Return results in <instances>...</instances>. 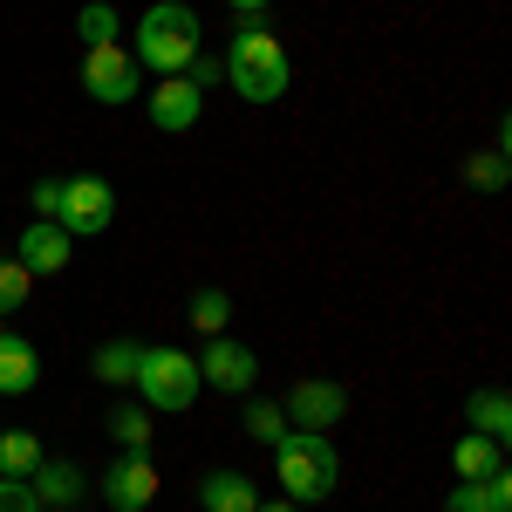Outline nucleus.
I'll list each match as a JSON object with an SVG mask.
<instances>
[{
  "mask_svg": "<svg viewBox=\"0 0 512 512\" xmlns=\"http://www.w3.org/2000/svg\"><path fill=\"white\" fill-rule=\"evenodd\" d=\"M28 287H35V274H28L21 260H0V321H7V315H21Z\"/></svg>",
  "mask_w": 512,
  "mask_h": 512,
  "instance_id": "obj_23",
  "label": "nucleus"
},
{
  "mask_svg": "<svg viewBox=\"0 0 512 512\" xmlns=\"http://www.w3.org/2000/svg\"><path fill=\"white\" fill-rule=\"evenodd\" d=\"M198 55V14L185 0H158L144 7V28H137V69H158V76H185Z\"/></svg>",
  "mask_w": 512,
  "mask_h": 512,
  "instance_id": "obj_3",
  "label": "nucleus"
},
{
  "mask_svg": "<svg viewBox=\"0 0 512 512\" xmlns=\"http://www.w3.org/2000/svg\"><path fill=\"white\" fill-rule=\"evenodd\" d=\"M280 410H287L294 431H321L328 437V424H342V410H349V390H342V383H294Z\"/></svg>",
  "mask_w": 512,
  "mask_h": 512,
  "instance_id": "obj_9",
  "label": "nucleus"
},
{
  "mask_svg": "<svg viewBox=\"0 0 512 512\" xmlns=\"http://www.w3.org/2000/svg\"><path fill=\"white\" fill-rule=\"evenodd\" d=\"M253 512H301V506H294V499H260Z\"/></svg>",
  "mask_w": 512,
  "mask_h": 512,
  "instance_id": "obj_29",
  "label": "nucleus"
},
{
  "mask_svg": "<svg viewBox=\"0 0 512 512\" xmlns=\"http://www.w3.org/2000/svg\"><path fill=\"white\" fill-rule=\"evenodd\" d=\"M506 151H472V158L458 164V178L472 185V192H506Z\"/></svg>",
  "mask_w": 512,
  "mask_h": 512,
  "instance_id": "obj_18",
  "label": "nucleus"
},
{
  "mask_svg": "<svg viewBox=\"0 0 512 512\" xmlns=\"http://www.w3.org/2000/svg\"><path fill=\"white\" fill-rule=\"evenodd\" d=\"M41 383V355L28 335H14V328H0V396H28Z\"/></svg>",
  "mask_w": 512,
  "mask_h": 512,
  "instance_id": "obj_12",
  "label": "nucleus"
},
{
  "mask_svg": "<svg viewBox=\"0 0 512 512\" xmlns=\"http://www.w3.org/2000/svg\"><path fill=\"white\" fill-rule=\"evenodd\" d=\"M137 390H144L151 410H192L198 403V362L185 349H171V342L137 349Z\"/></svg>",
  "mask_w": 512,
  "mask_h": 512,
  "instance_id": "obj_4",
  "label": "nucleus"
},
{
  "mask_svg": "<svg viewBox=\"0 0 512 512\" xmlns=\"http://www.w3.org/2000/svg\"><path fill=\"white\" fill-rule=\"evenodd\" d=\"M117 219V192L103 178H62V198H55V226L69 239H89Z\"/></svg>",
  "mask_w": 512,
  "mask_h": 512,
  "instance_id": "obj_6",
  "label": "nucleus"
},
{
  "mask_svg": "<svg viewBox=\"0 0 512 512\" xmlns=\"http://www.w3.org/2000/svg\"><path fill=\"white\" fill-rule=\"evenodd\" d=\"M69 253H76V239L62 233L55 219H35V226L21 233V253H14V260H21L28 274H62V267H69Z\"/></svg>",
  "mask_w": 512,
  "mask_h": 512,
  "instance_id": "obj_11",
  "label": "nucleus"
},
{
  "mask_svg": "<svg viewBox=\"0 0 512 512\" xmlns=\"http://www.w3.org/2000/svg\"><path fill=\"white\" fill-rule=\"evenodd\" d=\"M55 198H62V178H41L35 185V219H55Z\"/></svg>",
  "mask_w": 512,
  "mask_h": 512,
  "instance_id": "obj_27",
  "label": "nucleus"
},
{
  "mask_svg": "<svg viewBox=\"0 0 512 512\" xmlns=\"http://www.w3.org/2000/svg\"><path fill=\"white\" fill-rule=\"evenodd\" d=\"M82 89L117 110V103H137L144 96V69H137V55L123 41H103V48H82Z\"/></svg>",
  "mask_w": 512,
  "mask_h": 512,
  "instance_id": "obj_5",
  "label": "nucleus"
},
{
  "mask_svg": "<svg viewBox=\"0 0 512 512\" xmlns=\"http://www.w3.org/2000/svg\"><path fill=\"white\" fill-rule=\"evenodd\" d=\"M274 478H280V499L294 506H321L335 485H342V458L321 431H287L274 444Z\"/></svg>",
  "mask_w": 512,
  "mask_h": 512,
  "instance_id": "obj_1",
  "label": "nucleus"
},
{
  "mask_svg": "<svg viewBox=\"0 0 512 512\" xmlns=\"http://www.w3.org/2000/svg\"><path fill=\"white\" fill-rule=\"evenodd\" d=\"M0 328H7V321H0Z\"/></svg>",
  "mask_w": 512,
  "mask_h": 512,
  "instance_id": "obj_30",
  "label": "nucleus"
},
{
  "mask_svg": "<svg viewBox=\"0 0 512 512\" xmlns=\"http://www.w3.org/2000/svg\"><path fill=\"white\" fill-rule=\"evenodd\" d=\"M110 437H117L123 451H151V417H144V403H117V410H110Z\"/></svg>",
  "mask_w": 512,
  "mask_h": 512,
  "instance_id": "obj_20",
  "label": "nucleus"
},
{
  "mask_svg": "<svg viewBox=\"0 0 512 512\" xmlns=\"http://www.w3.org/2000/svg\"><path fill=\"white\" fill-rule=\"evenodd\" d=\"M198 506H205V512H253V506H260V492H253V478H246V472H226V465H219V472L198 478Z\"/></svg>",
  "mask_w": 512,
  "mask_h": 512,
  "instance_id": "obj_13",
  "label": "nucleus"
},
{
  "mask_svg": "<svg viewBox=\"0 0 512 512\" xmlns=\"http://www.w3.org/2000/svg\"><path fill=\"white\" fill-rule=\"evenodd\" d=\"M151 499H158V465H151V451H123L117 465L103 472V506L144 512Z\"/></svg>",
  "mask_w": 512,
  "mask_h": 512,
  "instance_id": "obj_8",
  "label": "nucleus"
},
{
  "mask_svg": "<svg viewBox=\"0 0 512 512\" xmlns=\"http://www.w3.org/2000/svg\"><path fill=\"white\" fill-rule=\"evenodd\" d=\"M226 7H233V14H246V21H253V14H267V7H274V0H226Z\"/></svg>",
  "mask_w": 512,
  "mask_h": 512,
  "instance_id": "obj_28",
  "label": "nucleus"
},
{
  "mask_svg": "<svg viewBox=\"0 0 512 512\" xmlns=\"http://www.w3.org/2000/svg\"><path fill=\"white\" fill-rule=\"evenodd\" d=\"M219 69H226V82H233L246 103H280V96H287V76H294V69H287V48H280L267 28H253V21L226 41V62H219Z\"/></svg>",
  "mask_w": 512,
  "mask_h": 512,
  "instance_id": "obj_2",
  "label": "nucleus"
},
{
  "mask_svg": "<svg viewBox=\"0 0 512 512\" xmlns=\"http://www.w3.org/2000/svg\"><path fill=\"white\" fill-rule=\"evenodd\" d=\"M465 417H472V431H478V437L506 444V437H512V396H506V390H472Z\"/></svg>",
  "mask_w": 512,
  "mask_h": 512,
  "instance_id": "obj_15",
  "label": "nucleus"
},
{
  "mask_svg": "<svg viewBox=\"0 0 512 512\" xmlns=\"http://www.w3.org/2000/svg\"><path fill=\"white\" fill-rule=\"evenodd\" d=\"M0 512H41L35 485L28 478H0Z\"/></svg>",
  "mask_w": 512,
  "mask_h": 512,
  "instance_id": "obj_25",
  "label": "nucleus"
},
{
  "mask_svg": "<svg viewBox=\"0 0 512 512\" xmlns=\"http://www.w3.org/2000/svg\"><path fill=\"white\" fill-rule=\"evenodd\" d=\"M144 110H151V123H158L164 137H178V130H192L198 110H205V89H198L192 76H164L151 96H144Z\"/></svg>",
  "mask_w": 512,
  "mask_h": 512,
  "instance_id": "obj_10",
  "label": "nucleus"
},
{
  "mask_svg": "<svg viewBox=\"0 0 512 512\" xmlns=\"http://www.w3.org/2000/svg\"><path fill=\"white\" fill-rule=\"evenodd\" d=\"M76 35L89 41V48H103V41H117V7H110V0H89V7L76 14Z\"/></svg>",
  "mask_w": 512,
  "mask_h": 512,
  "instance_id": "obj_22",
  "label": "nucleus"
},
{
  "mask_svg": "<svg viewBox=\"0 0 512 512\" xmlns=\"http://www.w3.org/2000/svg\"><path fill=\"white\" fill-rule=\"evenodd\" d=\"M89 369L103 383H137V342H103V349L89 355Z\"/></svg>",
  "mask_w": 512,
  "mask_h": 512,
  "instance_id": "obj_19",
  "label": "nucleus"
},
{
  "mask_svg": "<svg viewBox=\"0 0 512 512\" xmlns=\"http://www.w3.org/2000/svg\"><path fill=\"white\" fill-rule=\"evenodd\" d=\"M444 512H492L485 506V485H478V478H458V492L444 499Z\"/></svg>",
  "mask_w": 512,
  "mask_h": 512,
  "instance_id": "obj_26",
  "label": "nucleus"
},
{
  "mask_svg": "<svg viewBox=\"0 0 512 512\" xmlns=\"http://www.w3.org/2000/svg\"><path fill=\"white\" fill-rule=\"evenodd\" d=\"M451 465H458V478H485V472H499V465H506V451H499L492 437L465 431V437H458V451H451Z\"/></svg>",
  "mask_w": 512,
  "mask_h": 512,
  "instance_id": "obj_16",
  "label": "nucleus"
},
{
  "mask_svg": "<svg viewBox=\"0 0 512 512\" xmlns=\"http://www.w3.org/2000/svg\"><path fill=\"white\" fill-rule=\"evenodd\" d=\"M226 315H233V301H226L219 287H198V294H192V328L219 335V328H226Z\"/></svg>",
  "mask_w": 512,
  "mask_h": 512,
  "instance_id": "obj_24",
  "label": "nucleus"
},
{
  "mask_svg": "<svg viewBox=\"0 0 512 512\" xmlns=\"http://www.w3.org/2000/svg\"><path fill=\"white\" fill-rule=\"evenodd\" d=\"M28 485H35L41 506H69V499H82V465H69V458H41L35 472H28Z\"/></svg>",
  "mask_w": 512,
  "mask_h": 512,
  "instance_id": "obj_14",
  "label": "nucleus"
},
{
  "mask_svg": "<svg viewBox=\"0 0 512 512\" xmlns=\"http://www.w3.org/2000/svg\"><path fill=\"white\" fill-rule=\"evenodd\" d=\"M253 376H260V355L246 349V342H226V335H212V349L198 355V383H205V390L246 396V390H253Z\"/></svg>",
  "mask_w": 512,
  "mask_h": 512,
  "instance_id": "obj_7",
  "label": "nucleus"
},
{
  "mask_svg": "<svg viewBox=\"0 0 512 512\" xmlns=\"http://www.w3.org/2000/svg\"><path fill=\"white\" fill-rule=\"evenodd\" d=\"M41 465L35 431H0V478H28Z\"/></svg>",
  "mask_w": 512,
  "mask_h": 512,
  "instance_id": "obj_17",
  "label": "nucleus"
},
{
  "mask_svg": "<svg viewBox=\"0 0 512 512\" xmlns=\"http://www.w3.org/2000/svg\"><path fill=\"white\" fill-rule=\"evenodd\" d=\"M239 424H246L253 444H280V437H287V410H280V403H246Z\"/></svg>",
  "mask_w": 512,
  "mask_h": 512,
  "instance_id": "obj_21",
  "label": "nucleus"
}]
</instances>
